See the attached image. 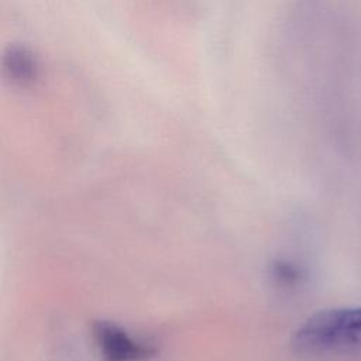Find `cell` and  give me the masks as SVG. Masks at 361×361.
Segmentation results:
<instances>
[{
  "label": "cell",
  "instance_id": "1",
  "mask_svg": "<svg viewBox=\"0 0 361 361\" xmlns=\"http://www.w3.org/2000/svg\"><path fill=\"white\" fill-rule=\"evenodd\" d=\"M292 348L309 358H361V305L312 314L293 333Z\"/></svg>",
  "mask_w": 361,
  "mask_h": 361
},
{
  "label": "cell",
  "instance_id": "2",
  "mask_svg": "<svg viewBox=\"0 0 361 361\" xmlns=\"http://www.w3.org/2000/svg\"><path fill=\"white\" fill-rule=\"evenodd\" d=\"M92 334L104 361H145L157 354V347L151 341L135 338L111 322L94 323Z\"/></svg>",
  "mask_w": 361,
  "mask_h": 361
},
{
  "label": "cell",
  "instance_id": "3",
  "mask_svg": "<svg viewBox=\"0 0 361 361\" xmlns=\"http://www.w3.org/2000/svg\"><path fill=\"white\" fill-rule=\"evenodd\" d=\"M4 76L18 87H30L39 78L37 56L25 47L11 45L1 59Z\"/></svg>",
  "mask_w": 361,
  "mask_h": 361
},
{
  "label": "cell",
  "instance_id": "4",
  "mask_svg": "<svg viewBox=\"0 0 361 361\" xmlns=\"http://www.w3.org/2000/svg\"><path fill=\"white\" fill-rule=\"evenodd\" d=\"M272 274L283 285H296L302 279L300 268L289 261H276L272 267Z\"/></svg>",
  "mask_w": 361,
  "mask_h": 361
}]
</instances>
